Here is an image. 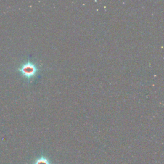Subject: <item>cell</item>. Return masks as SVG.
I'll return each instance as SVG.
<instances>
[{
    "label": "cell",
    "mask_w": 164,
    "mask_h": 164,
    "mask_svg": "<svg viewBox=\"0 0 164 164\" xmlns=\"http://www.w3.org/2000/svg\"><path fill=\"white\" fill-rule=\"evenodd\" d=\"M18 70L23 76L30 79L36 75L38 71V68L36 64L28 61L23 64Z\"/></svg>",
    "instance_id": "1"
},
{
    "label": "cell",
    "mask_w": 164,
    "mask_h": 164,
    "mask_svg": "<svg viewBox=\"0 0 164 164\" xmlns=\"http://www.w3.org/2000/svg\"><path fill=\"white\" fill-rule=\"evenodd\" d=\"M35 164H49V163L47 161V160L44 158H40L36 161Z\"/></svg>",
    "instance_id": "2"
}]
</instances>
